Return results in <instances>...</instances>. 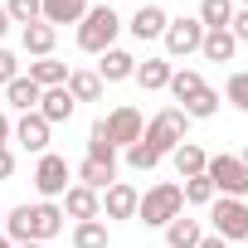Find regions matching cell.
I'll return each mask as SVG.
<instances>
[{
	"label": "cell",
	"mask_w": 248,
	"mask_h": 248,
	"mask_svg": "<svg viewBox=\"0 0 248 248\" xmlns=\"http://www.w3.org/2000/svg\"><path fill=\"white\" fill-rule=\"evenodd\" d=\"M200 238H204V224L190 219V214H175V219L166 224V248H195Z\"/></svg>",
	"instance_id": "cell-20"
},
{
	"label": "cell",
	"mask_w": 248,
	"mask_h": 248,
	"mask_svg": "<svg viewBox=\"0 0 248 248\" xmlns=\"http://www.w3.org/2000/svg\"><path fill=\"white\" fill-rule=\"evenodd\" d=\"M0 248H15V243H10V238H5V229H0Z\"/></svg>",
	"instance_id": "cell-40"
},
{
	"label": "cell",
	"mask_w": 248,
	"mask_h": 248,
	"mask_svg": "<svg viewBox=\"0 0 248 248\" xmlns=\"http://www.w3.org/2000/svg\"><path fill=\"white\" fill-rule=\"evenodd\" d=\"M204 88H209V83L200 78V68H175V73H170V83H166V93H170L180 107H185L195 93H204Z\"/></svg>",
	"instance_id": "cell-25"
},
{
	"label": "cell",
	"mask_w": 248,
	"mask_h": 248,
	"mask_svg": "<svg viewBox=\"0 0 248 248\" xmlns=\"http://www.w3.org/2000/svg\"><path fill=\"white\" fill-rule=\"evenodd\" d=\"M229 34H233L238 44H248V10H243V5L233 10V20H229Z\"/></svg>",
	"instance_id": "cell-35"
},
{
	"label": "cell",
	"mask_w": 248,
	"mask_h": 248,
	"mask_svg": "<svg viewBox=\"0 0 248 248\" xmlns=\"http://www.w3.org/2000/svg\"><path fill=\"white\" fill-rule=\"evenodd\" d=\"M39 5H44L39 20L54 25V30H59V25H78V20L88 15V0H39Z\"/></svg>",
	"instance_id": "cell-18"
},
{
	"label": "cell",
	"mask_w": 248,
	"mask_h": 248,
	"mask_svg": "<svg viewBox=\"0 0 248 248\" xmlns=\"http://www.w3.org/2000/svg\"><path fill=\"white\" fill-rule=\"evenodd\" d=\"M161 44H166V59H190V54H200V44H204V25H200L195 15H180V20L166 25Z\"/></svg>",
	"instance_id": "cell-7"
},
{
	"label": "cell",
	"mask_w": 248,
	"mask_h": 248,
	"mask_svg": "<svg viewBox=\"0 0 248 248\" xmlns=\"http://www.w3.org/2000/svg\"><path fill=\"white\" fill-rule=\"evenodd\" d=\"M63 209L54 200H39V204H15L5 209V219H0V229H5L10 243H54L63 233Z\"/></svg>",
	"instance_id": "cell-1"
},
{
	"label": "cell",
	"mask_w": 248,
	"mask_h": 248,
	"mask_svg": "<svg viewBox=\"0 0 248 248\" xmlns=\"http://www.w3.org/2000/svg\"><path fill=\"white\" fill-rule=\"evenodd\" d=\"M49 137H54V127H49L39 112H20L15 132H10V141H20V146H25V151H34V156H44V151H49Z\"/></svg>",
	"instance_id": "cell-12"
},
{
	"label": "cell",
	"mask_w": 248,
	"mask_h": 248,
	"mask_svg": "<svg viewBox=\"0 0 248 248\" xmlns=\"http://www.w3.org/2000/svg\"><path fill=\"white\" fill-rule=\"evenodd\" d=\"M204 180L214 185V195H229V200H243L248 195V156H209L204 166Z\"/></svg>",
	"instance_id": "cell-5"
},
{
	"label": "cell",
	"mask_w": 248,
	"mask_h": 248,
	"mask_svg": "<svg viewBox=\"0 0 248 248\" xmlns=\"http://www.w3.org/2000/svg\"><path fill=\"white\" fill-rule=\"evenodd\" d=\"M15 78H20V59L0 44V83H15Z\"/></svg>",
	"instance_id": "cell-34"
},
{
	"label": "cell",
	"mask_w": 248,
	"mask_h": 248,
	"mask_svg": "<svg viewBox=\"0 0 248 248\" xmlns=\"http://www.w3.org/2000/svg\"><path fill=\"white\" fill-rule=\"evenodd\" d=\"M5 97H10V107H15V112H34V107H39V97H44V88H39L30 73H20L15 83H5Z\"/></svg>",
	"instance_id": "cell-22"
},
{
	"label": "cell",
	"mask_w": 248,
	"mask_h": 248,
	"mask_svg": "<svg viewBox=\"0 0 248 248\" xmlns=\"http://www.w3.org/2000/svg\"><path fill=\"white\" fill-rule=\"evenodd\" d=\"M73 248H107V219H83V224H73Z\"/></svg>",
	"instance_id": "cell-28"
},
{
	"label": "cell",
	"mask_w": 248,
	"mask_h": 248,
	"mask_svg": "<svg viewBox=\"0 0 248 248\" xmlns=\"http://www.w3.org/2000/svg\"><path fill=\"white\" fill-rule=\"evenodd\" d=\"M15 248H49V243H15Z\"/></svg>",
	"instance_id": "cell-41"
},
{
	"label": "cell",
	"mask_w": 248,
	"mask_h": 248,
	"mask_svg": "<svg viewBox=\"0 0 248 248\" xmlns=\"http://www.w3.org/2000/svg\"><path fill=\"white\" fill-rule=\"evenodd\" d=\"M73 175H78V185H88V190H97V195H102V190L117 180V161H93V156H83Z\"/></svg>",
	"instance_id": "cell-17"
},
{
	"label": "cell",
	"mask_w": 248,
	"mask_h": 248,
	"mask_svg": "<svg viewBox=\"0 0 248 248\" xmlns=\"http://www.w3.org/2000/svg\"><path fill=\"white\" fill-rule=\"evenodd\" d=\"M175 214H185V195H180V185H175V180L151 185V190L141 195V204H137V219H141L146 229H166Z\"/></svg>",
	"instance_id": "cell-3"
},
{
	"label": "cell",
	"mask_w": 248,
	"mask_h": 248,
	"mask_svg": "<svg viewBox=\"0 0 248 248\" xmlns=\"http://www.w3.org/2000/svg\"><path fill=\"white\" fill-rule=\"evenodd\" d=\"M180 195H185V204H195V209H209V204H214V185H209L204 175H190V180L180 185Z\"/></svg>",
	"instance_id": "cell-30"
},
{
	"label": "cell",
	"mask_w": 248,
	"mask_h": 248,
	"mask_svg": "<svg viewBox=\"0 0 248 248\" xmlns=\"http://www.w3.org/2000/svg\"><path fill=\"white\" fill-rule=\"evenodd\" d=\"M59 209H63V219H73V224H83V219H102V195L73 180V185L63 190V204H59Z\"/></svg>",
	"instance_id": "cell-10"
},
{
	"label": "cell",
	"mask_w": 248,
	"mask_h": 248,
	"mask_svg": "<svg viewBox=\"0 0 248 248\" xmlns=\"http://www.w3.org/2000/svg\"><path fill=\"white\" fill-rule=\"evenodd\" d=\"M54 39H59V30L44 25V20H34V25L20 30V44H25V54H34V59H49V54H54Z\"/></svg>",
	"instance_id": "cell-19"
},
{
	"label": "cell",
	"mask_w": 248,
	"mask_h": 248,
	"mask_svg": "<svg viewBox=\"0 0 248 248\" xmlns=\"http://www.w3.org/2000/svg\"><path fill=\"white\" fill-rule=\"evenodd\" d=\"M185 132H190V117H185L180 107H161V112H156V117L146 122L141 141H146V146H151V151H156V156L166 161V156H170V151H175V146L185 141Z\"/></svg>",
	"instance_id": "cell-4"
},
{
	"label": "cell",
	"mask_w": 248,
	"mask_h": 248,
	"mask_svg": "<svg viewBox=\"0 0 248 248\" xmlns=\"http://www.w3.org/2000/svg\"><path fill=\"white\" fill-rule=\"evenodd\" d=\"M166 25H170V15H166L161 5H141V10L132 15V25H127V30L146 44V39H161V34H166Z\"/></svg>",
	"instance_id": "cell-15"
},
{
	"label": "cell",
	"mask_w": 248,
	"mask_h": 248,
	"mask_svg": "<svg viewBox=\"0 0 248 248\" xmlns=\"http://www.w3.org/2000/svg\"><path fill=\"white\" fill-rule=\"evenodd\" d=\"M97 78H102V88L107 83H127L132 73H137V59L127 54V49H107V54H97V68H93Z\"/></svg>",
	"instance_id": "cell-13"
},
{
	"label": "cell",
	"mask_w": 248,
	"mask_h": 248,
	"mask_svg": "<svg viewBox=\"0 0 248 248\" xmlns=\"http://www.w3.org/2000/svg\"><path fill=\"white\" fill-rule=\"evenodd\" d=\"M141 5H146V0H141Z\"/></svg>",
	"instance_id": "cell-44"
},
{
	"label": "cell",
	"mask_w": 248,
	"mask_h": 248,
	"mask_svg": "<svg viewBox=\"0 0 248 248\" xmlns=\"http://www.w3.org/2000/svg\"><path fill=\"white\" fill-rule=\"evenodd\" d=\"M10 34V15H5V5H0V39Z\"/></svg>",
	"instance_id": "cell-39"
},
{
	"label": "cell",
	"mask_w": 248,
	"mask_h": 248,
	"mask_svg": "<svg viewBox=\"0 0 248 248\" xmlns=\"http://www.w3.org/2000/svg\"><path fill=\"white\" fill-rule=\"evenodd\" d=\"M180 112H185L190 122H204V117H214V112H219V93H214V88H204V93H195Z\"/></svg>",
	"instance_id": "cell-29"
},
{
	"label": "cell",
	"mask_w": 248,
	"mask_h": 248,
	"mask_svg": "<svg viewBox=\"0 0 248 248\" xmlns=\"http://www.w3.org/2000/svg\"><path fill=\"white\" fill-rule=\"evenodd\" d=\"M170 73H175V63H170V59H146V63H137V73H132V78H137L146 93H161V88L170 83Z\"/></svg>",
	"instance_id": "cell-24"
},
{
	"label": "cell",
	"mask_w": 248,
	"mask_h": 248,
	"mask_svg": "<svg viewBox=\"0 0 248 248\" xmlns=\"http://www.w3.org/2000/svg\"><path fill=\"white\" fill-rule=\"evenodd\" d=\"M209 224L224 243H243L248 238V200H229V195H214L209 204Z\"/></svg>",
	"instance_id": "cell-6"
},
{
	"label": "cell",
	"mask_w": 248,
	"mask_h": 248,
	"mask_svg": "<svg viewBox=\"0 0 248 248\" xmlns=\"http://www.w3.org/2000/svg\"><path fill=\"white\" fill-rule=\"evenodd\" d=\"M102 122H107V137H112V146H117V151H127V146H132V141H141V132H146L141 112H137V107H127V102L112 107Z\"/></svg>",
	"instance_id": "cell-9"
},
{
	"label": "cell",
	"mask_w": 248,
	"mask_h": 248,
	"mask_svg": "<svg viewBox=\"0 0 248 248\" xmlns=\"http://www.w3.org/2000/svg\"><path fill=\"white\" fill-rule=\"evenodd\" d=\"M137 204H141V190L127 180H112L102 190V219H137Z\"/></svg>",
	"instance_id": "cell-11"
},
{
	"label": "cell",
	"mask_w": 248,
	"mask_h": 248,
	"mask_svg": "<svg viewBox=\"0 0 248 248\" xmlns=\"http://www.w3.org/2000/svg\"><path fill=\"white\" fill-rule=\"evenodd\" d=\"M30 78H34L39 88H63V83H68V63L54 59V54H49V59H34V63H30Z\"/></svg>",
	"instance_id": "cell-26"
},
{
	"label": "cell",
	"mask_w": 248,
	"mask_h": 248,
	"mask_svg": "<svg viewBox=\"0 0 248 248\" xmlns=\"http://www.w3.org/2000/svg\"><path fill=\"white\" fill-rule=\"evenodd\" d=\"M117 34H122V20L112 5H88V15L78 20V49L83 54H107L117 49Z\"/></svg>",
	"instance_id": "cell-2"
},
{
	"label": "cell",
	"mask_w": 248,
	"mask_h": 248,
	"mask_svg": "<svg viewBox=\"0 0 248 248\" xmlns=\"http://www.w3.org/2000/svg\"><path fill=\"white\" fill-rule=\"evenodd\" d=\"M195 248H229V243H224V238H219V233H204V238H200V243H195Z\"/></svg>",
	"instance_id": "cell-38"
},
{
	"label": "cell",
	"mask_w": 248,
	"mask_h": 248,
	"mask_svg": "<svg viewBox=\"0 0 248 248\" xmlns=\"http://www.w3.org/2000/svg\"><path fill=\"white\" fill-rule=\"evenodd\" d=\"M170 166L180 170V180H190V175H204V166H209V151H204L200 141H180V146L170 151Z\"/></svg>",
	"instance_id": "cell-16"
},
{
	"label": "cell",
	"mask_w": 248,
	"mask_h": 248,
	"mask_svg": "<svg viewBox=\"0 0 248 248\" xmlns=\"http://www.w3.org/2000/svg\"><path fill=\"white\" fill-rule=\"evenodd\" d=\"M73 107H78V102L68 97V88H44V97H39V107H34V112L49 122V127H59V122H68V117H73Z\"/></svg>",
	"instance_id": "cell-14"
},
{
	"label": "cell",
	"mask_w": 248,
	"mask_h": 248,
	"mask_svg": "<svg viewBox=\"0 0 248 248\" xmlns=\"http://www.w3.org/2000/svg\"><path fill=\"white\" fill-rule=\"evenodd\" d=\"M233 10H238L233 0H200V15H195V20H200L204 30H229Z\"/></svg>",
	"instance_id": "cell-27"
},
{
	"label": "cell",
	"mask_w": 248,
	"mask_h": 248,
	"mask_svg": "<svg viewBox=\"0 0 248 248\" xmlns=\"http://www.w3.org/2000/svg\"><path fill=\"white\" fill-rule=\"evenodd\" d=\"M10 175H15V151L0 146V180H10Z\"/></svg>",
	"instance_id": "cell-36"
},
{
	"label": "cell",
	"mask_w": 248,
	"mask_h": 248,
	"mask_svg": "<svg viewBox=\"0 0 248 248\" xmlns=\"http://www.w3.org/2000/svg\"><path fill=\"white\" fill-rule=\"evenodd\" d=\"M39 10H44L39 0H5V15H10V25H20V30H25V25H34V20H39Z\"/></svg>",
	"instance_id": "cell-31"
},
{
	"label": "cell",
	"mask_w": 248,
	"mask_h": 248,
	"mask_svg": "<svg viewBox=\"0 0 248 248\" xmlns=\"http://www.w3.org/2000/svg\"><path fill=\"white\" fill-rule=\"evenodd\" d=\"M127 166H132V170H156L161 156H156L146 141H132V146H127Z\"/></svg>",
	"instance_id": "cell-32"
},
{
	"label": "cell",
	"mask_w": 248,
	"mask_h": 248,
	"mask_svg": "<svg viewBox=\"0 0 248 248\" xmlns=\"http://www.w3.org/2000/svg\"><path fill=\"white\" fill-rule=\"evenodd\" d=\"M10 132H15V122H10V112H0V146H10Z\"/></svg>",
	"instance_id": "cell-37"
},
{
	"label": "cell",
	"mask_w": 248,
	"mask_h": 248,
	"mask_svg": "<svg viewBox=\"0 0 248 248\" xmlns=\"http://www.w3.org/2000/svg\"><path fill=\"white\" fill-rule=\"evenodd\" d=\"M200 54H204L209 63H229V59L238 54V39H233L229 30H204V44H200Z\"/></svg>",
	"instance_id": "cell-23"
},
{
	"label": "cell",
	"mask_w": 248,
	"mask_h": 248,
	"mask_svg": "<svg viewBox=\"0 0 248 248\" xmlns=\"http://www.w3.org/2000/svg\"><path fill=\"white\" fill-rule=\"evenodd\" d=\"M63 88H68L73 102H97V97H102V78H97L93 68H68V83H63Z\"/></svg>",
	"instance_id": "cell-21"
},
{
	"label": "cell",
	"mask_w": 248,
	"mask_h": 248,
	"mask_svg": "<svg viewBox=\"0 0 248 248\" xmlns=\"http://www.w3.org/2000/svg\"><path fill=\"white\" fill-rule=\"evenodd\" d=\"M243 243H248V238H243Z\"/></svg>",
	"instance_id": "cell-45"
},
{
	"label": "cell",
	"mask_w": 248,
	"mask_h": 248,
	"mask_svg": "<svg viewBox=\"0 0 248 248\" xmlns=\"http://www.w3.org/2000/svg\"><path fill=\"white\" fill-rule=\"evenodd\" d=\"M34 190H39V200H63V190H68V161H63L59 151H44V156H39V166H34Z\"/></svg>",
	"instance_id": "cell-8"
},
{
	"label": "cell",
	"mask_w": 248,
	"mask_h": 248,
	"mask_svg": "<svg viewBox=\"0 0 248 248\" xmlns=\"http://www.w3.org/2000/svg\"><path fill=\"white\" fill-rule=\"evenodd\" d=\"M238 5H243V10H248V0H238Z\"/></svg>",
	"instance_id": "cell-43"
},
{
	"label": "cell",
	"mask_w": 248,
	"mask_h": 248,
	"mask_svg": "<svg viewBox=\"0 0 248 248\" xmlns=\"http://www.w3.org/2000/svg\"><path fill=\"white\" fill-rule=\"evenodd\" d=\"M0 219H5V204H0Z\"/></svg>",
	"instance_id": "cell-42"
},
{
	"label": "cell",
	"mask_w": 248,
	"mask_h": 248,
	"mask_svg": "<svg viewBox=\"0 0 248 248\" xmlns=\"http://www.w3.org/2000/svg\"><path fill=\"white\" fill-rule=\"evenodd\" d=\"M224 97H229L238 112H248V73H229V88H224Z\"/></svg>",
	"instance_id": "cell-33"
}]
</instances>
